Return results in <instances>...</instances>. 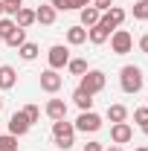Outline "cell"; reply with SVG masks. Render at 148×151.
<instances>
[{
	"mask_svg": "<svg viewBox=\"0 0 148 151\" xmlns=\"http://www.w3.org/2000/svg\"><path fill=\"white\" fill-rule=\"evenodd\" d=\"M142 81H145V76H142V70L137 64H125L119 70V87L125 93H139L142 90Z\"/></svg>",
	"mask_w": 148,
	"mask_h": 151,
	"instance_id": "cell-1",
	"label": "cell"
},
{
	"mask_svg": "<svg viewBox=\"0 0 148 151\" xmlns=\"http://www.w3.org/2000/svg\"><path fill=\"white\" fill-rule=\"evenodd\" d=\"M52 139H55V145L61 151L73 148V139H75V128L73 122H67V119H58V122H52Z\"/></svg>",
	"mask_w": 148,
	"mask_h": 151,
	"instance_id": "cell-2",
	"label": "cell"
},
{
	"mask_svg": "<svg viewBox=\"0 0 148 151\" xmlns=\"http://www.w3.org/2000/svg\"><path fill=\"white\" fill-rule=\"evenodd\" d=\"M105 84H108V76L102 73V70H87V73L81 76V90L84 93H90V96H96V93H102L105 90Z\"/></svg>",
	"mask_w": 148,
	"mask_h": 151,
	"instance_id": "cell-3",
	"label": "cell"
},
{
	"mask_svg": "<svg viewBox=\"0 0 148 151\" xmlns=\"http://www.w3.org/2000/svg\"><path fill=\"white\" fill-rule=\"evenodd\" d=\"M111 50L116 55H128L131 50H134V35H131L128 29H113L111 32Z\"/></svg>",
	"mask_w": 148,
	"mask_h": 151,
	"instance_id": "cell-4",
	"label": "cell"
},
{
	"mask_svg": "<svg viewBox=\"0 0 148 151\" xmlns=\"http://www.w3.org/2000/svg\"><path fill=\"white\" fill-rule=\"evenodd\" d=\"M73 128H75V131H84V134H87V131L96 134L99 128H102V116H99V113H93V111H81Z\"/></svg>",
	"mask_w": 148,
	"mask_h": 151,
	"instance_id": "cell-5",
	"label": "cell"
},
{
	"mask_svg": "<svg viewBox=\"0 0 148 151\" xmlns=\"http://www.w3.org/2000/svg\"><path fill=\"white\" fill-rule=\"evenodd\" d=\"M47 61H50V70H61V67H67V64H70V50H67V47H61V44H55V47H50Z\"/></svg>",
	"mask_w": 148,
	"mask_h": 151,
	"instance_id": "cell-6",
	"label": "cell"
},
{
	"mask_svg": "<svg viewBox=\"0 0 148 151\" xmlns=\"http://www.w3.org/2000/svg\"><path fill=\"white\" fill-rule=\"evenodd\" d=\"M61 84H64V78L58 76V70H44L41 73V90L44 93H58Z\"/></svg>",
	"mask_w": 148,
	"mask_h": 151,
	"instance_id": "cell-7",
	"label": "cell"
},
{
	"mask_svg": "<svg viewBox=\"0 0 148 151\" xmlns=\"http://www.w3.org/2000/svg\"><path fill=\"white\" fill-rule=\"evenodd\" d=\"M122 20H125V9H119V6H111L108 12H102L99 23H102V26H108V29H119V26H122Z\"/></svg>",
	"mask_w": 148,
	"mask_h": 151,
	"instance_id": "cell-8",
	"label": "cell"
},
{
	"mask_svg": "<svg viewBox=\"0 0 148 151\" xmlns=\"http://www.w3.org/2000/svg\"><path fill=\"white\" fill-rule=\"evenodd\" d=\"M111 139H113V145H125V142H131V139H134V128H131L128 122H113Z\"/></svg>",
	"mask_w": 148,
	"mask_h": 151,
	"instance_id": "cell-9",
	"label": "cell"
},
{
	"mask_svg": "<svg viewBox=\"0 0 148 151\" xmlns=\"http://www.w3.org/2000/svg\"><path fill=\"white\" fill-rule=\"evenodd\" d=\"M29 128H32V122L23 116V111H18V113L9 116V134H12V137H23Z\"/></svg>",
	"mask_w": 148,
	"mask_h": 151,
	"instance_id": "cell-10",
	"label": "cell"
},
{
	"mask_svg": "<svg viewBox=\"0 0 148 151\" xmlns=\"http://www.w3.org/2000/svg\"><path fill=\"white\" fill-rule=\"evenodd\" d=\"M44 113H47L52 122L67 119V102H64V99H50V102H47V108H44Z\"/></svg>",
	"mask_w": 148,
	"mask_h": 151,
	"instance_id": "cell-11",
	"label": "cell"
},
{
	"mask_svg": "<svg viewBox=\"0 0 148 151\" xmlns=\"http://www.w3.org/2000/svg\"><path fill=\"white\" fill-rule=\"evenodd\" d=\"M55 9L50 6V3H44V6H38L35 9V23H41V26H52L55 23Z\"/></svg>",
	"mask_w": 148,
	"mask_h": 151,
	"instance_id": "cell-12",
	"label": "cell"
},
{
	"mask_svg": "<svg viewBox=\"0 0 148 151\" xmlns=\"http://www.w3.org/2000/svg\"><path fill=\"white\" fill-rule=\"evenodd\" d=\"M78 15H81V23H78V26H84V29L96 26L99 18H102V12H99L96 6H84V9H78Z\"/></svg>",
	"mask_w": 148,
	"mask_h": 151,
	"instance_id": "cell-13",
	"label": "cell"
},
{
	"mask_svg": "<svg viewBox=\"0 0 148 151\" xmlns=\"http://www.w3.org/2000/svg\"><path fill=\"white\" fill-rule=\"evenodd\" d=\"M15 84H18V73H15V67L3 64V67H0V90H12Z\"/></svg>",
	"mask_w": 148,
	"mask_h": 151,
	"instance_id": "cell-14",
	"label": "cell"
},
{
	"mask_svg": "<svg viewBox=\"0 0 148 151\" xmlns=\"http://www.w3.org/2000/svg\"><path fill=\"white\" fill-rule=\"evenodd\" d=\"M108 38H111V29H108V26H102V23H96V26L87 29V41H90V44H105Z\"/></svg>",
	"mask_w": 148,
	"mask_h": 151,
	"instance_id": "cell-15",
	"label": "cell"
},
{
	"mask_svg": "<svg viewBox=\"0 0 148 151\" xmlns=\"http://www.w3.org/2000/svg\"><path fill=\"white\" fill-rule=\"evenodd\" d=\"M15 23H18L20 29H29V26L35 23V12H32V9H23V6H20V9H18V15H15Z\"/></svg>",
	"mask_w": 148,
	"mask_h": 151,
	"instance_id": "cell-16",
	"label": "cell"
},
{
	"mask_svg": "<svg viewBox=\"0 0 148 151\" xmlns=\"http://www.w3.org/2000/svg\"><path fill=\"white\" fill-rule=\"evenodd\" d=\"M84 41H87V29H84V26H70V29H67V44L78 47V44H84Z\"/></svg>",
	"mask_w": 148,
	"mask_h": 151,
	"instance_id": "cell-17",
	"label": "cell"
},
{
	"mask_svg": "<svg viewBox=\"0 0 148 151\" xmlns=\"http://www.w3.org/2000/svg\"><path fill=\"white\" fill-rule=\"evenodd\" d=\"M73 102L81 108V111H93V96L90 93H84L81 87H75V93H73Z\"/></svg>",
	"mask_w": 148,
	"mask_h": 151,
	"instance_id": "cell-18",
	"label": "cell"
},
{
	"mask_svg": "<svg viewBox=\"0 0 148 151\" xmlns=\"http://www.w3.org/2000/svg\"><path fill=\"white\" fill-rule=\"evenodd\" d=\"M3 44H9V47H20V44H26V29L15 26V29L6 35V41H3Z\"/></svg>",
	"mask_w": 148,
	"mask_h": 151,
	"instance_id": "cell-19",
	"label": "cell"
},
{
	"mask_svg": "<svg viewBox=\"0 0 148 151\" xmlns=\"http://www.w3.org/2000/svg\"><path fill=\"white\" fill-rule=\"evenodd\" d=\"M18 52H20L23 61H35V58H38V44L26 41V44H20V47H18Z\"/></svg>",
	"mask_w": 148,
	"mask_h": 151,
	"instance_id": "cell-20",
	"label": "cell"
},
{
	"mask_svg": "<svg viewBox=\"0 0 148 151\" xmlns=\"http://www.w3.org/2000/svg\"><path fill=\"white\" fill-rule=\"evenodd\" d=\"M108 119H111V122H125V119H128V108H125V105H111V108H108Z\"/></svg>",
	"mask_w": 148,
	"mask_h": 151,
	"instance_id": "cell-21",
	"label": "cell"
},
{
	"mask_svg": "<svg viewBox=\"0 0 148 151\" xmlns=\"http://www.w3.org/2000/svg\"><path fill=\"white\" fill-rule=\"evenodd\" d=\"M134 122H137L139 131L148 137V108H137V111H134Z\"/></svg>",
	"mask_w": 148,
	"mask_h": 151,
	"instance_id": "cell-22",
	"label": "cell"
},
{
	"mask_svg": "<svg viewBox=\"0 0 148 151\" xmlns=\"http://www.w3.org/2000/svg\"><path fill=\"white\" fill-rule=\"evenodd\" d=\"M67 70H70L73 76H84V73H87V61H84V58H70Z\"/></svg>",
	"mask_w": 148,
	"mask_h": 151,
	"instance_id": "cell-23",
	"label": "cell"
},
{
	"mask_svg": "<svg viewBox=\"0 0 148 151\" xmlns=\"http://www.w3.org/2000/svg\"><path fill=\"white\" fill-rule=\"evenodd\" d=\"M134 20H148V0H134Z\"/></svg>",
	"mask_w": 148,
	"mask_h": 151,
	"instance_id": "cell-24",
	"label": "cell"
},
{
	"mask_svg": "<svg viewBox=\"0 0 148 151\" xmlns=\"http://www.w3.org/2000/svg\"><path fill=\"white\" fill-rule=\"evenodd\" d=\"M0 151H18V137L3 134V137H0Z\"/></svg>",
	"mask_w": 148,
	"mask_h": 151,
	"instance_id": "cell-25",
	"label": "cell"
},
{
	"mask_svg": "<svg viewBox=\"0 0 148 151\" xmlns=\"http://www.w3.org/2000/svg\"><path fill=\"white\" fill-rule=\"evenodd\" d=\"M23 116H26V119L35 125L38 119H41V111H38V105H26V108H23Z\"/></svg>",
	"mask_w": 148,
	"mask_h": 151,
	"instance_id": "cell-26",
	"label": "cell"
},
{
	"mask_svg": "<svg viewBox=\"0 0 148 151\" xmlns=\"http://www.w3.org/2000/svg\"><path fill=\"white\" fill-rule=\"evenodd\" d=\"M50 6H52L55 12H70V9H73V0H50Z\"/></svg>",
	"mask_w": 148,
	"mask_h": 151,
	"instance_id": "cell-27",
	"label": "cell"
},
{
	"mask_svg": "<svg viewBox=\"0 0 148 151\" xmlns=\"http://www.w3.org/2000/svg\"><path fill=\"white\" fill-rule=\"evenodd\" d=\"M90 6H96L99 12H108V9H111V6H113V0H93Z\"/></svg>",
	"mask_w": 148,
	"mask_h": 151,
	"instance_id": "cell-28",
	"label": "cell"
},
{
	"mask_svg": "<svg viewBox=\"0 0 148 151\" xmlns=\"http://www.w3.org/2000/svg\"><path fill=\"white\" fill-rule=\"evenodd\" d=\"M81 151H105V145L93 139V142H87V145H84V148H81Z\"/></svg>",
	"mask_w": 148,
	"mask_h": 151,
	"instance_id": "cell-29",
	"label": "cell"
},
{
	"mask_svg": "<svg viewBox=\"0 0 148 151\" xmlns=\"http://www.w3.org/2000/svg\"><path fill=\"white\" fill-rule=\"evenodd\" d=\"M93 0H73V9H84V6H90Z\"/></svg>",
	"mask_w": 148,
	"mask_h": 151,
	"instance_id": "cell-30",
	"label": "cell"
},
{
	"mask_svg": "<svg viewBox=\"0 0 148 151\" xmlns=\"http://www.w3.org/2000/svg\"><path fill=\"white\" fill-rule=\"evenodd\" d=\"M139 50H142V52H148V35L139 38Z\"/></svg>",
	"mask_w": 148,
	"mask_h": 151,
	"instance_id": "cell-31",
	"label": "cell"
},
{
	"mask_svg": "<svg viewBox=\"0 0 148 151\" xmlns=\"http://www.w3.org/2000/svg\"><path fill=\"white\" fill-rule=\"evenodd\" d=\"M3 3H6V6H18V9H20V3H23V0H3Z\"/></svg>",
	"mask_w": 148,
	"mask_h": 151,
	"instance_id": "cell-32",
	"label": "cell"
},
{
	"mask_svg": "<svg viewBox=\"0 0 148 151\" xmlns=\"http://www.w3.org/2000/svg\"><path fill=\"white\" fill-rule=\"evenodd\" d=\"M111 151H125V148H122V145H111Z\"/></svg>",
	"mask_w": 148,
	"mask_h": 151,
	"instance_id": "cell-33",
	"label": "cell"
},
{
	"mask_svg": "<svg viewBox=\"0 0 148 151\" xmlns=\"http://www.w3.org/2000/svg\"><path fill=\"white\" fill-rule=\"evenodd\" d=\"M134 151H148V145H139V148H134Z\"/></svg>",
	"mask_w": 148,
	"mask_h": 151,
	"instance_id": "cell-34",
	"label": "cell"
},
{
	"mask_svg": "<svg viewBox=\"0 0 148 151\" xmlns=\"http://www.w3.org/2000/svg\"><path fill=\"white\" fill-rule=\"evenodd\" d=\"M0 15H3V0H0Z\"/></svg>",
	"mask_w": 148,
	"mask_h": 151,
	"instance_id": "cell-35",
	"label": "cell"
},
{
	"mask_svg": "<svg viewBox=\"0 0 148 151\" xmlns=\"http://www.w3.org/2000/svg\"><path fill=\"white\" fill-rule=\"evenodd\" d=\"M0 111H3V96H0Z\"/></svg>",
	"mask_w": 148,
	"mask_h": 151,
	"instance_id": "cell-36",
	"label": "cell"
},
{
	"mask_svg": "<svg viewBox=\"0 0 148 151\" xmlns=\"http://www.w3.org/2000/svg\"><path fill=\"white\" fill-rule=\"evenodd\" d=\"M145 108H148V105H145Z\"/></svg>",
	"mask_w": 148,
	"mask_h": 151,
	"instance_id": "cell-37",
	"label": "cell"
}]
</instances>
